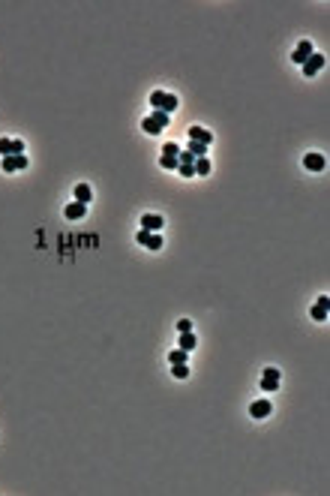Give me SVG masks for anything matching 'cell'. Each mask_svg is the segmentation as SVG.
<instances>
[{"instance_id": "cell-1", "label": "cell", "mask_w": 330, "mask_h": 496, "mask_svg": "<svg viewBox=\"0 0 330 496\" xmlns=\"http://www.w3.org/2000/svg\"><path fill=\"white\" fill-rule=\"evenodd\" d=\"M150 105H153L156 111L171 114V111L177 108V96H174V93H165V90H153V93H150Z\"/></svg>"}, {"instance_id": "cell-2", "label": "cell", "mask_w": 330, "mask_h": 496, "mask_svg": "<svg viewBox=\"0 0 330 496\" xmlns=\"http://www.w3.org/2000/svg\"><path fill=\"white\" fill-rule=\"evenodd\" d=\"M168 118H171V114H165V111H153L150 118H144L141 130H144V133H150V135H156V133H162V130L168 127Z\"/></svg>"}, {"instance_id": "cell-3", "label": "cell", "mask_w": 330, "mask_h": 496, "mask_svg": "<svg viewBox=\"0 0 330 496\" xmlns=\"http://www.w3.org/2000/svg\"><path fill=\"white\" fill-rule=\"evenodd\" d=\"M177 154H180V147L168 141V144L162 147V157H159V166H162V169H177V166H180V163H177Z\"/></svg>"}, {"instance_id": "cell-4", "label": "cell", "mask_w": 330, "mask_h": 496, "mask_svg": "<svg viewBox=\"0 0 330 496\" xmlns=\"http://www.w3.org/2000/svg\"><path fill=\"white\" fill-rule=\"evenodd\" d=\"M0 154H3V157L24 154V141L21 138H0Z\"/></svg>"}, {"instance_id": "cell-5", "label": "cell", "mask_w": 330, "mask_h": 496, "mask_svg": "<svg viewBox=\"0 0 330 496\" xmlns=\"http://www.w3.org/2000/svg\"><path fill=\"white\" fill-rule=\"evenodd\" d=\"M276 388H279V370L267 367L264 376H261V391H276Z\"/></svg>"}, {"instance_id": "cell-6", "label": "cell", "mask_w": 330, "mask_h": 496, "mask_svg": "<svg viewBox=\"0 0 330 496\" xmlns=\"http://www.w3.org/2000/svg\"><path fill=\"white\" fill-rule=\"evenodd\" d=\"M321 66H324V54H315V51H312V54L306 57V63H303V75H309V79H312Z\"/></svg>"}, {"instance_id": "cell-7", "label": "cell", "mask_w": 330, "mask_h": 496, "mask_svg": "<svg viewBox=\"0 0 330 496\" xmlns=\"http://www.w3.org/2000/svg\"><path fill=\"white\" fill-rule=\"evenodd\" d=\"M21 169H27V157H24V154L3 157V172H21Z\"/></svg>"}, {"instance_id": "cell-8", "label": "cell", "mask_w": 330, "mask_h": 496, "mask_svg": "<svg viewBox=\"0 0 330 496\" xmlns=\"http://www.w3.org/2000/svg\"><path fill=\"white\" fill-rule=\"evenodd\" d=\"M309 54H312V43H309V40H303V43H297V48H294V54H291V60L303 66Z\"/></svg>"}, {"instance_id": "cell-9", "label": "cell", "mask_w": 330, "mask_h": 496, "mask_svg": "<svg viewBox=\"0 0 330 496\" xmlns=\"http://www.w3.org/2000/svg\"><path fill=\"white\" fill-rule=\"evenodd\" d=\"M186 133H189V141H201V144H210V141H213V133L204 130V127H189Z\"/></svg>"}, {"instance_id": "cell-10", "label": "cell", "mask_w": 330, "mask_h": 496, "mask_svg": "<svg viewBox=\"0 0 330 496\" xmlns=\"http://www.w3.org/2000/svg\"><path fill=\"white\" fill-rule=\"evenodd\" d=\"M141 225H144V232H159L165 223H162L159 214H144V217H141Z\"/></svg>"}, {"instance_id": "cell-11", "label": "cell", "mask_w": 330, "mask_h": 496, "mask_svg": "<svg viewBox=\"0 0 330 496\" xmlns=\"http://www.w3.org/2000/svg\"><path fill=\"white\" fill-rule=\"evenodd\" d=\"M84 214H87V208H84L81 202H69V205L63 208V217H66V220H81Z\"/></svg>"}, {"instance_id": "cell-12", "label": "cell", "mask_w": 330, "mask_h": 496, "mask_svg": "<svg viewBox=\"0 0 330 496\" xmlns=\"http://www.w3.org/2000/svg\"><path fill=\"white\" fill-rule=\"evenodd\" d=\"M327 307H330V298H327V295H321V298L315 301V307H312V319L324 322V319H327Z\"/></svg>"}, {"instance_id": "cell-13", "label": "cell", "mask_w": 330, "mask_h": 496, "mask_svg": "<svg viewBox=\"0 0 330 496\" xmlns=\"http://www.w3.org/2000/svg\"><path fill=\"white\" fill-rule=\"evenodd\" d=\"M249 415H252V418H267V415H270V403H267V400H255V403L249 406Z\"/></svg>"}, {"instance_id": "cell-14", "label": "cell", "mask_w": 330, "mask_h": 496, "mask_svg": "<svg viewBox=\"0 0 330 496\" xmlns=\"http://www.w3.org/2000/svg\"><path fill=\"white\" fill-rule=\"evenodd\" d=\"M303 166H306L309 172H321V169H324V157H321V154H306V157H303Z\"/></svg>"}, {"instance_id": "cell-15", "label": "cell", "mask_w": 330, "mask_h": 496, "mask_svg": "<svg viewBox=\"0 0 330 496\" xmlns=\"http://www.w3.org/2000/svg\"><path fill=\"white\" fill-rule=\"evenodd\" d=\"M90 196H93V193H90V186H87V183H78V186H75V202L87 205V202H90Z\"/></svg>"}, {"instance_id": "cell-16", "label": "cell", "mask_w": 330, "mask_h": 496, "mask_svg": "<svg viewBox=\"0 0 330 496\" xmlns=\"http://www.w3.org/2000/svg\"><path fill=\"white\" fill-rule=\"evenodd\" d=\"M180 349L183 352H192L195 349V334L189 331V334H180Z\"/></svg>"}, {"instance_id": "cell-17", "label": "cell", "mask_w": 330, "mask_h": 496, "mask_svg": "<svg viewBox=\"0 0 330 496\" xmlns=\"http://www.w3.org/2000/svg\"><path fill=\"white\" fill-rule=\"evenodd\" d=\"M189 154H192L195 160H201V157L207 154V144H201V141H189Z\"/></svg>"}, {"instance_id": "cell-18", "label": "cell", "mask_w": 330, "mask_h": 496, "mask_svg": "<svg viewBox=\"0 0 330 496\" xmlns=\"http://www.w3.org/2000/svg\"><path fill=\"white\" fill-rule=\"evenodd\" d=\"M147 250H162V238H159V232H150L147 235V244H144Z\"/></svg>"}, {"instance_id": "cell-19", "label": "cell", "mask_w": 330, "mask_h": 496, "mask_svg": "<svg viewBox=\"0 0 330 496\" xmlns=\"http://www.w3.org/2000/svg\"><path fill=\"white\" fill-rule=\"evenodd\" d=\"M195 175H210V160L207 157H201V160H195Z\"/></svg>"}, {"instance_id": "cell-20", "label": "cell", "mask_w": 330, "mask_h": 496, "mask_svg": "<svg viewBox=\"0 0 330 496\" xmlns=\"http://www.w3.org/2000/svg\"><path fill=\"white\" fill-rule=\"evenodd\" d=\"M186 355H189V352H183V349H174V352L168 355V361H171V364H186Z\"/></svg>"}, {"instance_id": "cell-21", "label": "cell", "mask_w": 330, "mask_h": 496, "mask_svg": "<svg viewBox=\"0 0 330 496\" xmlns=\"http://www.w3.org/2000/svg\"><path fill=\"white\" fill-rule=\"evenodd\" d=\"M171 373H174L177 379H186V376H189V367H186V364H174V370H171Z\"/></svg>"}, {"instance_id": "cell-22", "label": "cell", "mask_w": 330, "mask_h": 496, "mask_svg": "<svg viewBox=\"0 0 330 496\" xmlns=\"http://www.w3.org/2000/svg\"><path fill=\"white\" fill-rule=\"evenodd\" d=\"M177 331H180V334H189V331H192V322H189V319H180V322H177Z\"/></svg>"}, {"instance_id": "cell-23", "label": "cell", "mask_w": 330, "mask_h": 496, "mask_svg": "<svg viewBox=\"0 0 330 496\" xmlns=\"http://www.w3.org/2000/svg\"><path fill=\"white\" fill-rule=\"evenodd\" d=\"M177 172H180L183 178H192V175H195V166H177Z\"/></svg>"}, {"instance_id": "cell-24", "label": "cell", "mask_w": 330, "mask_h": 496, "mask_svg": "<svg viewBox=\"0 0 330 496\" xmlns=\"http://www.w3.org/2000/svg\"><path fill=\"white\" fill-rule=\"evenodd\" d=\"M147 235H150V232H144V228H141V232L135 235V241H138V244H147Z\"/></svg>"}]
</instances>
